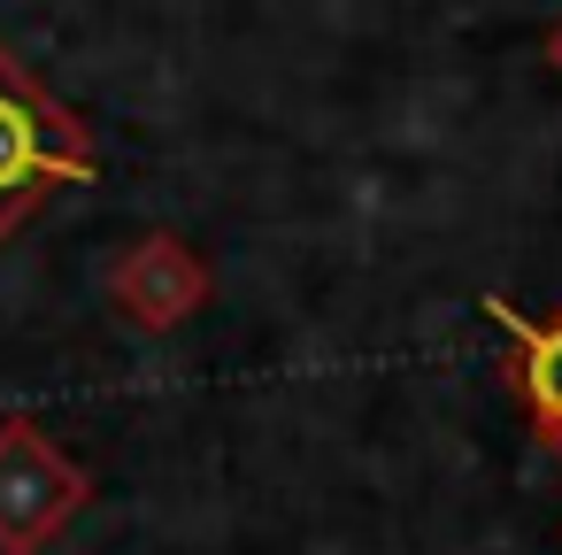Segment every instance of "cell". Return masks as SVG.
I'll use <instances>...</instances> for the list:
<instances>
[{"mask_svg":"<svg viewBox=\"0 0 562 555\" xmlns=\"http://www.w3.org/2000/svg\"><path fill=\"white\" fill-rule=\"evenodd\" d=\"M554 455H562V440H554Z\"/></svg>","mask_w":562,"mask_h":555,"instance_id":"obj_6","label":"cell"},{"mask_svg":"<svg viewBox=\"0 0 562 555\" xmlns=\"http://www.w3.org/2000/svg\"><path fill=\"white\" fill-rule=\"evenodd\" d=\"M86 463H70L47 440V424L0 417V555H47L86 509Z\"/></svg>","mask_w":562,"mask_h":555,"instance_id":"obj_2","label":"cell"},{"mask_svg":"<svg viewBox=\"0 0 562 555\" xmlns=\"http://www.w3.org/2000/svg\"><path fill=\"white\" fill-rule=\"evenodd\" d=\"M547 70H554V78H562V16H554V24H547Z\"/></svg>","mask_w":562,"mask_h":555,"instance_id":"obj_5","label":"cell"},{"mask_svg":"<svg viewBox=\"0 0 562 555\" xmlns=\"http://www.w3.org/2000/svg\"><path fill=\"white\" fill-rule=\"evenodd\" d=\"M477 309H485L493 332L516 347V393H524L539 440L554 447V440H562V309H554V317H524V309L501 301V293H485Z\"/></svg>","mask_w":562,"mask_h":555,"instance_id":"obj_4","label":"cell"},{"mask_svg":"<svg viewBox=\"0 0 562 555\" xmlns=\"http://www.w3.org/2000/svg\"><path fill=\"white\" fill-rule=\"evenodd\" d=\"M101 178V147L86 132L78 109H63L40 70L0 40V247H9L55 186H93Z\"/></svg>","mask_w":562,"mask_h":555,"instance_id":"obj_1","label":"cell"},{"mask_svg":"<svg viewBox=\"0 0 562 555\" xmlns=\"http://www.w3.org/2000/svg\"><path fill=\"white\" fill-rule=\"evenodd\" d=\"M109 309L139 332H178L209 309V263L178 232H139L109 263Z\"/></svg>","mask_w":562,"mask_h":555,"instance_id":"obj_3","label":"cell"}]
</instances>
